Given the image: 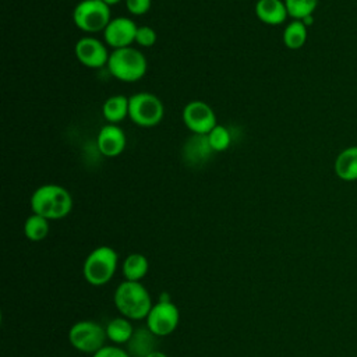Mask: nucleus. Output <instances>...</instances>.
Returning a JSON list of instances; mask_svg holds the SVG:
<instances>
[{
  "mask_svg": "<svg viewBox=\"0 0 357 357\" xmlns=\"http://www.w3.org/2000/svg\"><path fill=\"white\" fill-rule=\"evenodd\" d=\"M213 149L208 141L206 135L192 134L183 145V160L190 166H201L204 165Z\"/></svg>",
  "mask_w": 357,
  "mask_h": 357,
  "instance_id": "obj_13",
  "label": "nucleus"
},
{
  "mask_svg": "<svg viewBox=\"0 0 357 357\" xmlns=\"http://www.w3.org/2000/svg\"><path fill=\"white\" fill-rule=\"evenodd\" d=\"M24 234L31 241H40L49 234V220L38 213H32L24 223Z\"/></svg>",
  "mask_w": 357,
  "mask_h": 357,
  "instance_id": "obj_21",
  "label": "nucleus"
},
{
  "mask_svg": "<svg viewBox=\"0 0 357 357\" xmlns=\"http://www.w3.org/2000/svg\"><path fill=\"white\" fill-rule=\"evenodd\" d=\"M92 357H131L128 351L123 350L119 346H103Z\"/></svg>",
  "mask_w": 357,
  "mask_h": 357,
  "instance_id": "obj_26",
  "label": "nucleus"
},
{
  "mask_svg": "<svg viewBox=\"0 0 357 357\" xmlns=\"http://www.w3.org/2000/svg\"><path fill=\"white\" fill-rule=\"evenodd\" d=\"M183 121L192 134L199 135H206L215 126H218L213 109L202 100H192L184 106Z\"/></svg>",
  "mask_w": 357,
  "mask_h": 357,
  "instance_id": "obj_9",
  "label": "nucleus"
},
{
  "mask_svg": "<svg viewBox=\"0 0 357 357\" xmlns=\"http://www.w3.org/2000/svg\"><path fill=\"white\" fill-rule=\"evenodd\" d=\"M146 328L156 336L163 337L176 331L180 322V311L170 300L160 298L153 304L148 317L145 318Z\"/></svg>",
  "mask_w": 357,
  "mask_h": 357,
  "instance_id": "obj_8",
  "label": "nucleus"
},
{
  "mask_svg": "<svg viewBox=\"0 0 357 357\" xmlns=\"http://www.w3.org/2000/svg\"><path fill=\"white\" fill-rule=\"evenodd\" d=\"M135 43H138L142 47H151L156 43V32L153 28L148 25L138 26L137 35H135Z\"/></svg>",
  "mask_w": 357,
  "mask_h": 357,
  "instance_id": "obj_24",
  "label": "nucleus"
},
{
  "mask_svg": "<svg viewBox=\"0 0 357 357\" xmlns=\"http://www.w3.org/2000/svg\"><path fill=\"white\" fill-rule=\"evenodd\" d=\"M208 141L213 149V152H223L230 146L231 142V135L229 130L220 124L215 126L208 134Z\"/></svg>",
  "mask_w": 357,
  "mask_h": 357,
  "instance_id": "obj_23",
  "label": "nucleus"
},
{
  "mask_svg": "<svg viewBox=\"0 0 357 357\" xmlns=\"http://www.w3.org/2000/svg\"><path fill=\"white\" fill-rule=\"evenodd\" d=\"M146 68L145 54L131 46L114 49L109 56L107 70L119 81L135 82L145 75Z\"/></svg>",
  "mask_w": 357,
  "mask_h": 357,
  "instance_id": "obj_3",
  "label": "nucleus"
},
{
  "mask_svg": "<svg viewBox=\"0 0 357 357\" xmlns=\"http://www.w3.org/2000/svg\"><path fill=\"white\" fill-rule=\"evenodd\" d=\"M110 20V7L102 0H82L73 10L75 26L88 33L103 32Z\"/></svg>",
  "mask_w": 357,
  "mask_h": 357,
  "instance_id": "obj_5",
  "label": "nucleus"
},
{
  "mask_svg": "<svg viewBox=\"0 0 357 357\" xmlns=\"http://www.w3.org/2000/svg\"><path fill=\"white\" fill-rule=\"evenodd\" d=\"M335 174L343 181L357 180V145L342 149L335 159Z\"/></svg>",
  "mask_w": 357,
  "mask_h": 357,
  "instance_id": "obj_15",
  "label": "nucleus"
},
{
  "mask_svg": "<svg viewBox=\"0 0 357 357\" xmlns=\"http://www.w3.org/2000/svg\"><path fill=\"white\" fill-rule=\"evenodd\" d=\"M119 266V255L109 245L93 248L82 265L84 279L92 286H103L112 280Z\"/></svg>",
  "mask_w": 357,
  "mask_h": 357,
  "instance_id": "obj_4",
  "label": "nucleus"
},
{
  "mask_svg": "<svg viewBox=\"0 0 357 357\" xmlns=\"http://www.w3.org/2000/svg\"><path fill=\"white\" fill-rule=\"evenodd\" d=\"M102 114L109 124H117L128 116V98L113 95L107 98L102 106Z\"/></svg>",
  "mask_w": 357,
  "mask_h": 357,
  "instance_id": "obj_17",
  "label": "nucleus"
},
{
  "mask_svg": "<svg viewBox=\"0 0 357 357\" xmlns=\"http://www.w3.org/2000/svg\"><path fill=\"white\" fill-rule=\"evenodd\" d=\"M319 0H284L289 17L293 20H305L312 17V13L317 10Z\"/></svg>",
  "mask_w": 357,
  "mask_h": 357,
  "instance_id": "obj_22",
  "label": "nucleus"
},
{
  "mask_svg": "<svg viewBox=\"0 0 357 357\" xmlns=\"http://www.w3.org/2000/svg\"><path fill=\"white\" fill-rule=\"evenodd\" d=\"M146 357H167L166 353L160 351V350H153L152 353H149Z\"/></svg>",
  "mask_w": 357,
  "mask_h": 357,
  "instance_id": "obj_27",
  "label": "nucleus"
},
{
  "mask_svg": "<svg viewBox=\"0 0 357 357\" xmlns=\"http://www.w3.org/2000/svg\"><path fill=\"white\" fill-rule=\"evenodd\" d=\"M102 1H105V3H106L109 7H110V6H114V4L120 3L121 0H102Z\"/></svg>",
  "mask_w": 357,
  "mask_h": 357,
  "instance_id": "obj_28",
  "label": "nucleus"
},
{
  "mask_svg": "<svg viewBox=\"0 0 357 357\" xmlns=\"http://www.w3.org/2000/svg\"><path fill=\"white\" fill-rule=\"evenodd\" d=\"M165 114L162 100L151 92H137L128 98V117L139 127H153Z\"/></svg>",
  "mask_w": 357,
  "mask_h": 357,
  "instance_id": "obj_6",
  "label": "nucleus"
},
{
  "mask_svg": "<svg viewBox=\"0 0 357 357\" xmlns=\"http://www.w3.org/2000/svg\"><path fill=\"white\" fill-rule=\"evenodd\" d=\"M255 14L259 21L268 25H280L289 17L284 0H258Z\"/></svg>",
  "mask_w": 357,
  "mask_h": 357,
  "instance_id": "obj_14",
  "label": "nucleus"
},
{
  "mask_svg": "<svg viewBox=\"0 0 357 357\" xmlns=\"http://www.w3.org/2000/svg\"><path fill=\"white\" fill-rule=\"evenodd\" d=\"M126 134L117 124L103 126L96 137V145L102 155L107 158H114L123 153L126 149Z\"/></svg>",
  "mask_w": 357,
  "mask_h": 357,
  "instance_id": "obj_12",
  "label": "nucleus"
},
{
  "mask_svg": "<svg viewBox=\"0 0 357 357\" xmlns=\"http://www.w3.org/2000/svg\"><path fill=\"white\" fill-rule=\"evenodd\" d=\"M74 53L77 60L89 68H100L107 66L110 56L106 46L99 39L92 36H84L78 39L74 46Z\"/></svg>",
  "mask_w": 357,
  "mask_h": 357,
  "instance_id": "obj_10",
  "label": "nucleus"
},
{
  "mask_svg": "<svg viewBox=\"0 0 357 357\" xmlns=\"http://www.w3.org/2000/svg\"><path fill=\"white\" fill-rule=\"evenodd\" d=\"M123 275L126 280L141 282L149 269V262L144 254L132 252L123 261Z\"/></svg>",
  "mask_w": 357,
  "mask_h": 357,
  "instance_id": "obj_18",
  "label": "nucleus"
},
{
  "mask_svg": "<svg viewBox=\"0 0 357 357\" xmlns=\"http://www.w3.org/2000/svg\"><path fill=\"white\" fill-rule=\"evenodd\" d=\"M156 336L146 328V329H135L132 337L128 342V353L131 357H146L152 353L153 349V339Z\"/></svg>",
  "mask_w": 357,
  "mask_h": 357,
  "instance_id": "obj_19",
  "label": "nucleus"
},
{
  "mask_svg": "<svg viewBox=\"0 0 357 357\" xmlns=\"http://www.w3.org/2000/svg\"><path fill=\"white\" fill-rule=\"evenodd\" d=\"M152 0H126V7L132 15H142L149 11Z\"/></svg>",
  "mask_w": 357,
  "mask_h": 357,
  "instance_id": "obj_25",
  "label": "nucleus"
},
{
  "mask_svg": "<svg viewBox=\"0 0 357 357\" xmlns=\"http://www.w3.org/2000/svg\"><path fill=\"white\" fill-rule=\"evenodd\" d=\"M137 24L127 17H116L112 18L107 26L103 31L105 42L114 49L128 47L132 42H135L137 35Z\"/></svg>",
  "mask_w": 357,
  "mask_h": 357,
  "instance_id": "obj_11",
  "label": "nucleus"
},
{
  "mask_svg": "<svg viewBox=\"0 0 357 357\" xmlns=\"http://www.w3.org/2000/svg\"><path fill=\"white\" fill-rule=\"evenodd\" d=\"M106 339V329L100 324L89 319L75 322L68 331L71 346L82 353L95 354L105 346Z\"/></svg>",
  "mask_w": 357,
  "mask_h": 357,
  "instance_id": "obj_7",
  "label": "nucleus"
},
{
  "mask_svg": "<svg viewBox=\"0 0 357 357\" xmlns=\"http://www.w3.org/2000/svg\"><path fill=\"white\" fill-rule=\"evenodd\" d=\"M31 209L47 220H59L71 212L73 198L67 188L59 184H43L32 192Z\"/></svg>",
  "mask_w": 357,
  "mask_h": 357,
  "instance_id": "obj_1",
  "label": "nucleus"
},
{
  "mask_svg": "<svg viewBox=\"0 0 357 357\" xmlns=\"http://www.w3.org/2000/svg\"><path fill=\"white\" fill-rule=\"evenodd\" d=\"M106 336L114 344H124L128 343L132 337L135 329L131 324V319L126 317H117L107 322L106 325Z\"/></svg>",
  "mask_w": 357,
  "mask_h": 357,
  "instance_id": "obj_16",
  "label": "nucleus"
},
{
  "mask_svg": "<svg viewBox=\"0 0 357 357\" xmlns=\"http://www.w3.org/2000/svg\"><path fill=\"white\" fill-rule=\"evenodd\" d=\"M113 301L121 317L132 321L145 319L152 308V298L141 282L123 280L114 290Z\"/></svg>",
  "mask_w": 357,
  "mask_h": 357,
  "instance_id": "obj_2",
  "label": "nucleus"
},
{
  "mask_svg": "<svg viewBox=\"0 0 357 357\" xmlns=\"http://www.w3.org/2000/svg\"><path fill=\"white\" fill-rule=\"evenodd\" d=\"M307 25L301 20H293L289 22L283 31V43L290 50H297L303 47L307 42L308 31Z\"/></svg>",
  "mask_w": 357,
  "mask_h": 357,
  "instance_id": "obj_20",
  "label": "nucleus"
}]
</instances>
